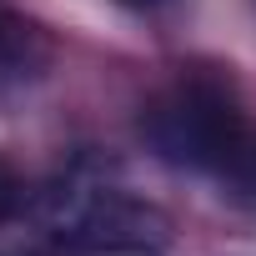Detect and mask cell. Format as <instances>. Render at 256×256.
<instances>
[{"label":"cell","mask_w":256,"mask_h":256,"mask_svg":"<svg viewBox=\"0 0 256 256\" xmlns=\"http://www.w3.org/2000/svg\"><path fill=\"white\" fill-rule=\"evenodd\" d=\"M131 256H151V251H131Z\"/></svg>","instance_id":"cell-6"},{"label":"cell","mask_w":256,"mask_h":256,"mask_svg":"<svg viewBox=\"0 0 256 256\" xmlns=\"http://www.w3.org/2000/svg\"><path fill=\"white\" fill-rule=\"evenodd\" d=\"M30 46H36V36H30V26H20V20H6L0 26V76H10V80H26L30 76Z\"/></svg>","instance_id":"cell-3"},{"label":"cell","mask_w":256,"mask_h":256,"mask_svg":"<svg viewBox=\"0 0 256 256\" xmlns=\"http://www.w3.org/2000/svg\"><path fill=\"white\" fill-rule=\"evenodd\" d=\"M50 231L80 251H151L166 241V216L116 186H66L50 196Z\"/></svg>","instance_id":"cell-2"},{"label":"cell","mask_w":256,"mask_h":256,"mask_svg":"<svg viewBox=\"0 0 256 256\" xmlns=\"http://www.w3.org/2000/svg\"><path fill=\"white\" fill-rule=\"evenodd\" d=\"M26 176L6 161V156H0V226H6V221H16L20 211H26Z\"/></svg>","instance_id":"cell-4"},{"label":"cell","mask_w":256,"mask_h":256,"mask_svg":"<svg viewBox=\"0 0 256 256\" xmlns=\"http://www.w3.org/2000/svg\"><path fill=\"white\" fill-rule=\"evenodd\" d=\"M141 131L151 151L186 171H216L236 161L241 146V110L231 90L211 76H181L166 96L151 100Z\"/></svg>","instance_id":"cell-1"},{"label":"cell","mask_w":256,"mask_h":256,"mask_svg":"<svg viewBox=\"0 0 256 256\" xmlns=\"http://www.w3.org/2000/svg\"><path fill=\"white\" fill-rule=\"evenodd\" d=\"M251 181H256V151H251Z\"/></svg>","instance_id":"cell-5"}]
</instances>
